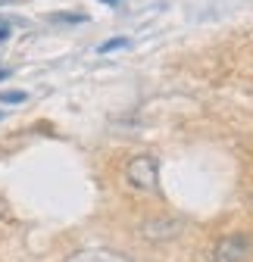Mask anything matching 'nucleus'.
<instances>
[{
	"label": "nucleus",
	"mask_w": 253,
	"mask_h": 262,
	"mask_svg": "<svg viewBox=\"0 0 253 262\" xmlns=\"http://www.w3.org/2000/svg\"><path fill=\"white\" fill-rule=\"evenodd\" d=\"M56 19H59V22H85L88 16H56Z\"/></svg>",
	"instance_id": "0eeeda50"
},
{
	"label": "nucleus",
	"mask_w": 253,
	"mask_h": 262,
	"mask_svg": "<svg viewBox=\"0 0 253 262\" xmlns=\"http://www.w3.org/2000/svg\"><path fill=\"white\" fill-rule=\"evenodd\" d=\"M250 203H253V190H250Z\"/></svg>",
	"instance_id": "9b49d317"
},
{
	"label": "nucleus",
	"mask_w": 253,
	"mask_h": 262,
	"mask_svg": "<svg viewBox=\"0 0 253 262\" xmlns=\"http://www.w3.org/2000/svg\"><path fill=\"white\" fill-rule=\"evenodd\" d=\"M4 78H10V69H0V81H4Z\"/></svg>",
	"instance_id": "9d476101"
},
{
	"label": "nucleus",
	"mask_w": 253,
	"mask_h": 262,
	"mask_svg": "<svg viewBox=\"0 0 253 262\" xmlns=\"http://www.w3.org/2000/svg\"><path fill=\"white\" fill-rule=\"evenodd\" d=\"M0 119H4V113H0Z\"/></svg>",
	"instance_id": "f8f14e48"
},
{
	"label": "nucleus",
	"mask_w": 253,
	"mask_h": 262,
	"mask_svg": "<svg viewBox=\"0 0 253 262\" xmlns=\"http://www.w3.org/2000/svg\"><path fill=\"white\" fill-rule=\"evenodd\" d=\"M181 231H184V222L178 215H156V219L141 222V228H138V234L147 244H172L181 237Z\"/></svg>",
	"instance_id": "f03ea898"
},
{
	"label": "nucleus",
	"mask_w": 253,
	"mask_h": 262,
	"mask_svg": "<svg viewBox=\"0 0 253 262\" xmlns=\"http://www.w3.org/2000/svg\"><path fill=\"white\" fill-rule=\"evenodd\" d=\"M250 250H253V237L244 231H235V234H225L213 247V262H244Z\"/></svg>",
	"instance_id": "7ed1b4c3"
},
{
	"label": "nucleus",
	"mask_w": 253,
	"mask_h": 262,
	"mask_svg": "<svg viewBox=\"0 0 253 262\" xmlns=\"http://www.w3.org/2000/svg\"><path fill=\"white\" fill-rule=\"evenodd\" d=\"M122 47H129V38H113V41L100 44V47H97V53H113V50H122Z\"/></svg>",
	"instance_id": "423d86ee"
},
{
	"label": "nucleus",
	"mask_w": 253,
	"mask_h": 262,
	"mask_svg": "<svg viewBox=\"0 0 253 262\" xmlns=\"http://www.w3.org/2000/svg\"><path fill=\"white\" fill-rule=\"evenodd\" d=\"M4 212H7V203H4V196H0V219H4Z\"/></svg>",
	"instance_id": "1a4fd4ad"
},
{
	"label": "nucleus",
	"mask_w": 253,
	"mask_h": 262,
	"mask_svg": "<svg viewBox=\"0 0 253 262\" xmlns=\"http://www.w3.org/2000/svg\"><path fill=\"white\" fill-rule=\"evenodd\" d=\"M10 38V25H0V44H4Z\"/></svg>",
	"instance_id": "6e6552de"
},
{
	"label": "nucleus",
	"mask_w": 253,
	"mask_h": 262,
	"mask_svg": "<svg viewBox=\"0 0 253 262\" xmlns=\"http://www.w3.org/2000/svg\"><path fill=\"white\" fill-rule=\"evenodd\" d=\"M66 262H129L122 253H113V250H81L75 256H69Z\"/></svg>",
	"instance_id": "20e7f679"
},
{
	"label": "nucleus",
	"mask_w": 253,
	"mask_h": 262,
	"mask_svg": "<svg viewBox=\"0 0 253 262\" xmlns=\"http://www.w3.org/2000/svg\"><path fill=\"white\" fill-rule=\"evenodd\" d=\"M28 94L25 91H0V103H25Z\"/></svg>",
	"instance_id": "39448f33"
},
{
	"label": "nucleus",
	"mask_w": 253,
	"mask_h": 262,
	"mask_svg": "<svg viewBox=\"0 0 253 262\" xmlns=\"http://www.w3.org/2000/svg\"><path fill=\"white\" fill-rule=\"evenodd\" d=\"M125 181L138 193H160V162L150 153H138L125 162Z\"/></svg>",
	"instance_id": "f257e3e1"
}]
</instances>
